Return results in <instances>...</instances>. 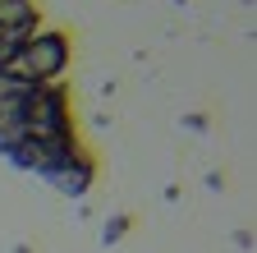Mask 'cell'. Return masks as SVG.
Returning a JSON list of instances; mask_svg holds the SVG:
<instances>
[{
    "instance_id": "cell-3",
    "label": "cell",
    "mask_w": 257,
    "mask_h": 253,
    "mask_svg": "<svg viewBox=\"0 0 257 253\" xmlns=\"http://www.w3.org/2000/svg\"><path fill=\"white\" fill-rule=\"evenodd\" d=\"M42 28V10L37 0H0V65Z\"/></svg>"
},
{
    "instance_id": "cell-1",
    "label": "cell",
    "mask_w": 257,
    "mask_h": 253,
    "mask_svg": "<svg viewBox=\"0 0 257 253\" xmlns=\"http://www.w3.org/2000/svg\"><path fill=\"white\" fill-rule=\"evenodd\" d=\"M0 156L64 198H83L96 184V156L78 138L64 83H19L0 74Z\"/></svg>"
},
{
    "instance_id": "cell-2",
    "label": "cell",
    "mask_w": 257,
    "mask_h": 253,
    "mask_svg": "<svg viewBox=\"0 0 257 253\" xmlns=\"http://www.w3.org/2000/svg\"><path fill=\"white\" fill-rule=\"evenodd\" d=\"M64 69H69V37H64L60 28H37V33L0 65V74L19 78V83H60Z\"/></svg>"
}]
</instances>
